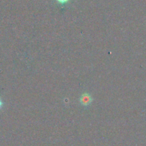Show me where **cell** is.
I'll use <instances>...</instances> for the list:
<instances>
[{
  "mask_svg": "<svg viewBox=\"0 0 146 146\" xmlns=\"http://www.w3.org/2000/svg\"><path fill=\"white\" fill-rule=\"evenodd\" d=\"M92 98L91 97V95L88 93H85L81 96V98H80V102L82 105L83 106L87 107L89 106L91 103H92Z\"/></svg>",
  "mask_w": 146,
  "mask_h": 146,
  "instance_id": "obj_1",
  "label": "cell"
},
{
  "mask_svg": "<svg viewBox=\"0 0 146 146\" xmlns=\"http://www.w3.org/2000/svg\"><path fill=\"white\" fill-rule=\"evenodd\" d=\"M56 1L60 5H64V4L67 3L70 0H56Z\"/></svg>",
  "mask_w": 146,
  "mask_h": 146,
  "instance_id": "obj_2",
  "label": "cell"
},
{
  "mask_svg": "<svg viewBox=\"0 0 146 146\" xmlns=\"http://www.w3.org/2000/svg\"><path fill=\"white\" fill-rule=\"evenodd\" d=\"M2 106H3V102H2V100L0 99V109L2 108Z\"/></svg>",
  "mask_w": 146,
  "mask_h": 146,
  "instance_id": "obj_3",
  "label": "cell"
}]
</instances>
